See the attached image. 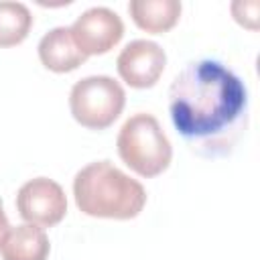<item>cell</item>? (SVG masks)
<instances>
[{
	"mask_svg": "<svg viewBox=\"0 0 260 260\" xmlns=\"http://www.w3.org/2000/svg\"><path fill=\"white\" fill-rule=\"evenodd\" d=\"M169 116L191 152L228 156L248 128V89L221 61L195 59L171 81Z\"/></svg>",
	"mask_w": 260,
	"mask_h": 260,
	"instance_id": "obj_1",
	"label": "cell"
},
{
	"mask_svg": "<svg viewBox=\"0 0 260 260\" xmlns=\"http://www.w3.org/2000/svg\"><path fill=\"white\" fill-rule=\"evenodd\" d=\"M73 197L81 213L104 219H134L146 205L144 187L110 160H95L77 171Z\"/></svg>",
	"mask_w": 260,
	"mask_h": 260,
	"instance_id": "obj_2",
	"label": "cell"
},
{
	"mask_svg": "<svg viewBox=\"0 0 260 260\" xmlns=\"http://www.w3.org/2000/svg\"><path fill=\"white\" fill-rule=\"evenodd\" d=\"M116 146L122 162L144 179L158 177L173 160L171 140L152 114L130 116L118 132Z\"/></svg>",
	"mask_w": 260,
	"mask_h": 260,
	"instance_id": "obj_3",
	"label": "cell"
},
{
	"mask_svg": "<svg viewBox=\"0 0 260 260\" xmlns=\"http://www.w3.org/2000/svg\"><path fill=\"white\" fill-rule=\"evenodd\" d=\"M126 106L124 87L110 75H89L73 83L69 110L77 124L87 130H106Z\"/></svg>",
	"mask_w": 260,
	"mask_h": 260,
	"instance_id": "obj_4",
	"label": "cell"
},
{
	"mask_svg": "<svg viewBox=\"0 0 260 260\" xmlns=\"http://www.w3.org/2000/svg\"><path fill=\"white\" fill-rule=\"evenodd\" d=\"M16 209L26 223L45 230L57 225L67 215V197L57 181L35 177L18 189Z\"/></svg>",
	"mask_w": 260,
	"mask_h": 260,
	"instance_id": "obj_5",
	"label": "cell"
},
{
	"mask_svg": "<svg viewBox=\"0 0 260 260\" xmlns=\"http://www.w3.org/2000/svg\"><path fill=\"white\" fill-rule=\"evenodd\" d=\"M69 30L77 49L85 57L106 55L122 41L124 22L114 10L106 6H93L81 12Z\"/></svg>",
	"mask_w": 260,
	"mask_h": 260,
	"instance_id": "obj_6",
	"label": "cell"
},
{
	"mask_svg": "<svg viewBox=\"0 0 260 260\" xmlns=\"http://www.w3.org/2000/svg\"><path fill=\"white\" fill-rule=\"evenodd\" d=\"M167 67V53L165 49L146 39L130 41L116 59L118 75L124 83L134 89H148L156 85L162 71Z\"/></svg>",
	"mask_w": 260,
	"mask_h": 260,
	"instance_id": "obj_7",
	"label": "cell"
},
{
	"mask_svg": "<svg viewBox=\"0 0 260 260\" xmlns=\"http://www.w3.org/2000/svg\"><path fill=\"white\" fill-rule=\"evenodd\" d=\"M39 59L53 73H69L85 63V55L77 49L69 26H55L39 41Z\"/></svg>",
	"mask_w": 260,
	"mask_h": 260,
	"instance_id": "obj_8",
	"label": "cell"
},
{
	"mask_svg": "<svg viewBox=\"0 0 260 260\" xmlns=\"http://www.w3.org/2000/svg\"><path fill=\"white\" fill-rule=\"evenodd\" d=\"M49 252V236L43 228L32 223L8 228L0 240L2 260H47Z\"/></svg>",
	"mask_w": 260,
	"mask_h": 260,
	"instance_id": "obj_9",
	"label": "cell"
},
{
	"mask_svg": "<svg viewBox=\"0 0 260 260\" xmlns=\"http://www.w3.org/2000/svg\"><path fill=\"white\" fill-rule=\"evenodd\" d=\"M179 0H132L128 2V12L134 24L150 35L169 32L181 18Z\"/></svg>",
	"mask_w": 260,
	"mask_h": 260,
	"instance_id": "obj_10",
	"label": "cell"
},
{
	"mask_svg": "<svg viewBox=\"0 0 260 260\" xmlns=\"http://www.w3.org/2000/svg\"><path fill=\"white\" fill-rule=\"evenodd\" d=\"M32 26V14L22 2H0V49L20 45Z\"/></svg>",
	"mask_w": 260,
	"mask_h": 260,
	"instance_id": "obj_11",
	"label": "cell"
},
{
	"mask_svg": "<svg viewBox=\"0 0 260 260\" xmlns=\"http://www.w3.org/2000/svg\"><path fill=\"white\" fill-rule=\"evenodd\" d=\"M232 16L238 24L250 30H258V14H260V2L258 0H238L232 6Z\"/></svg>",
	"mask_w": 260,
	"mask_h": 260,
	"instance_id": "obj_12",
	"label": "cell"
},
{
	"mask_svg": "<svg viewBox=\"0 0 260 260\" xmlns=\"http://www.w3.org/2000/svg\"><path fill=\"white\" fill-rule=\"evenodd\" d=\"M10 225H8V217H6V213H4V205H2V199H0V240H2V236H4V232L8 230Z\"/></svg>",
	"mask_w": 260,
	"mask_h": 260,
	"instance_id": "obj_13",
	"label": "cell"
}]
</instances>
